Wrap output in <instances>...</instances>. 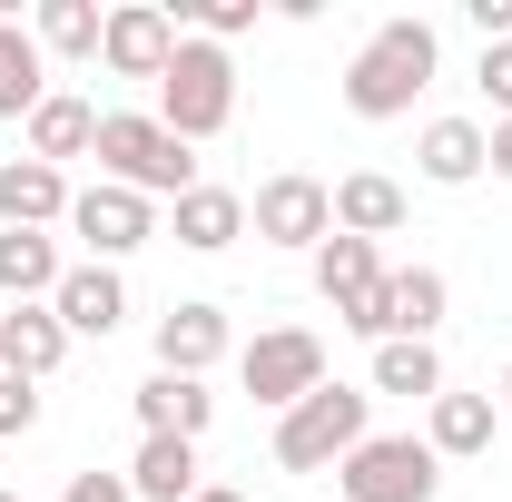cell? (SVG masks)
<instances>
[{"label":"cell","instance_id":"1","mask_svg":"<svg viewBox=\"0 0 512 502\" xmlns=\"http://www.w3.org/2000/svg\"><path fill=\"white\" fill-rule=\"evenodd\" d=\"M434 69H444L434 20H414V10H404V20H384L375 40L345 60L335 89H345V109H355V119H414V99L434 89Z\"/></svg>","mask_w":512,"mask_h":502},{"label":"cell","instance_id":"2","mask_svg":"<svg viewBox=\"0 0 512 502\" xmlns=\"http://www.w3.org/2000/svg\"><path fill=\"white\" fill-rule=\"evenodd\" d=\"M89 158H99L109 188L148 197V207H158V197L178 207V197L197 188V148L178 128H158V109H99V148H89Z\"/></svg>","mask_w":512,"mask_h":502},{"label":"cell","instance_id":"3","mask_svg":"<svg viewBox=\"0 0 512 502\" xmlns=\"http://www.w3.org/2000/svg\"><path fill=\"white\" fill-rule=\"evenodd\" d=\"M365 434H375V384H335L325 375L296 414H276V473H335Z\"/></svg>","mask_w":512,"mask_h":502},{"label":"cell","instance_id":"4","mask_svg":"<svg viewBox=\"0 0 512 502\" xmlns=\"http://www.w3.org/2000/svg\"><path fill=\"white\" fill-rule=\"evenodd\" d=\"M237 119V60L217 50V40H178V60L158 79V128H178V138H217V128Z\"/></svg>","mask_w":512,"mask_h":502},{"label":"cell","instance_id":"5","mask_svg":"<svg viewBox=\"0 0 512 502\" xmlns=\"http://www.w3.org/2000/svg\"><path fill=\"white\" fill-rule=\"evenodd\" d=\"M444 493V463L424 434H365L335 463V502H434Z\"/></svg>","mask_w":512,"mask_h":502},{"label":"cell","instance_id":"6","mask_svg":"<svg viewBox=\"0 0 512 502\" xmlns=\"http://www.w3.org/2000/svg\"><path fill=\"white\" fill-rule=\"evenodd\" d=\"M237 384H247L266 414H296L325 384V335L316 325H266L256 345H237Z\"/></svg>","mask_w":512,"mask_h":502},{"label":"cell","instance_id":"7","mask_svg":"<svg viewBox=\"0 0 512 502\" xmlns=\"http://www.w3.org/2000/svg\"><path fill=\"white\" fill-rule=\"evenodd\" d=\"M247 227L266 237V247L316 256L325 237H335V188H325V178H306V168H286V178H266V188L247 197Z\"/></svg>","mask_w":512,"mask_h":502},{"label":"cell","instance_id":"8","mask_svg":"<svg viewBox=\"0 0 512 502\" xmlns=\"http://www.w3.org/2000/svg\"><path fill=\"white\" fill-rule=\"evenodd\" d=\"M316 296H325L335 315H345V325H355L365 345H375V306H384V247H375V237H345V227H335V237L316 247Z\"/></svg>","mask_w":512,"mask_h":502},{"label":"cell","instance_id":"9","mask_svg":"<svg viewBox=\"0 0 512 502\" xmlns=\"http://www.w3.org/2000/svg\"><path fill=\"white\" fill-rule=\"evenodd\" d=\"M69 237L89 247V266H119V256H138L148 237H158V207L99 178V188H79V197H69Z\"/></svg>","mask_w":512,"mask_h":502},{"label":"cell","instance_id":"10","mask_svg":"<svg viewBox=\"0 0 512 502\" xmlns=\"http://www.w3.org/2000/svg\"><path fill=\"white\" fill-rule=\"evenodd\" d=\"M178 40H188V30H178V10H158V0H119V10H109V30H99V60L119 69V79H148V89H158L168 60H178Z\"/></svg>","mask_w":512,"mask_h":502},{"label":"cell","instance_id":"11","mask_svg":"<svg viewBox=\"0 0 512 502\" xmlns=\"http://www.w3.org/2000/svg\"><path fill=\"white\" fill-rule=\"evenodd\" d=\"M453 286L444 266H384V306H375V345H434Z\"/></svg>","mask_w":512,"mask_h":502},{"label":"cell","instance_id":"12","mask_svg":"<svg viewBox=\"0 0 512 502\" xmlns=\"http://www.w3.org/2000/svg\"><path fill=\"white\" fill-rule=\"evenodd\" d=\"M50 315L69 325V345H79V335H99V345H109V335L128 325V276H119V266H89V256H79V266L60 276V296H50Z\"/></svg>","mask_w":512,"mask_h":502},{"label":"cell","instance_id":"13","mask_svg":"<svg viewBox=\"0 0 512 502\" xmlns=\"http://www.w3.org/2000/svg\"><path fill=\"white\" fill-rule=\"evenodd\" d=\"M227 345H237V335H227V306H207V296L158 315V375H197L207 384V365H217Z\"/></svg>","mask_w":512,"mask_h":502},{"label":"cell","instance_id":"14","mask_svg":"<svg viewBox=\"0 0 512 502\" xmlns=\"http://www.w3.org/2000/svg\"><path fill=\"white\" fill-rule=\"evenodd\" d=\"M69 365V325L50 306H0V375L20 384H50Z\"/></svg>","mask_w":512,"mask_h":502},{"label":"cell","instance_id":"15","mask_svg":"<svg viewBox=\"0 0 512 502\" xmlns=\"http://www.w3.org/2000/svg\"><path fill=\"white\" fill-rule=\"evenodd\" d=\"M69 178L60 168H40V158H10L0 168V227H30V237H50V227H69Z\"/></svg>","mask_w":512,"mask_h":502},{"label":"cell","instance_id":"16","mask_svg":"<svg viewBox=\"0 0 512 502\" xmlns=\"http://www.w3.org/2000/svg\"><path fill=\"white\" fill-rule=\"evenodd\" d=\"M493 434H503V414H493V394H434L424 404V443H434V463H473V453H493Z\"/></svg>","mask_w":512,"mask_h":502},{"label":"cell","instance_id":"17","mask_svg":"<svg viewBox=\"0 0 512 502\" xmlns=\"http://www.w3.org/2000/svg\"><path fill=\"white\" fill-rule=\"evenodd\" d=\"M168 227H178V247H188V256H227L237 237H247V197H237V188H207V178H197V188L168 207Z\"/></svg>","mask_w":512,"mask_h":502},{"label":"cell","instance_id":"18","mask_svg":"<svg viewBox=\"0 0 512 502\" xmlns=\"http://www.w3.org/2000/svg\"><path fill=\"white\" fill-rule=\"evenodd\" d=\"M20 128H30V158H40V168H69V158H89V148H99V109H89L79 89H50Z\"/></svg>","mask_w":512,"mask_h":502},{"label":"cell","instance_id":"19","mask_svg":"<svg viewBox=\"0 0 512 502\" xmlns=\"http://www.w3.org/2000/svg\"><path fill=\"white\" fill-rule=\"evenodd\" d=\"M128 493H138V502H197V493H207V473H197V443H188V434H138Z\"/></svg>","mask_w":512,"mask_h":502},{"label":"cell","instance_id":"20","mask_svg":"<svg viewBox=\"0 0 512 502\" xmlns=\"http://www.w3.org/2000/svg\"><path fill=\"white\" fill-rule=\"evenodd\" d=\"M60 276H69L60 237H30V227H0V296H10V306H50V296H60Z\"/></svg>","mask_w":512,"mask_h":502},{"label":"cell","instance_id":"21","mask_svg":"<svg viewBox=\"0 0 512 502\" xmlns=\"http://www.w3.org/2000/svg\"><path fill=\"white\" fill-rule=\"evenodd\" d=\"M207 424H217V394L197 375H148L138 384V434H188L197 443Z\"/></svg>","mask_w":512,"mask_h":502},{"label":"cell","instance_id":"22","mask_svg":"<svg viewBox=\"0 0 512 502\" xmlns=\"http://www.w3.org/2000/svg\"><path fill=\"white\" fill-rule=\"evenodd\" d=\"M404 217H414V197L394 188L384 168H355V178H335V227H345V237H394Z\"/></svg>","mask_w":512,"mask_h":502},{"label":"cell","instance_id":"23","mask_svg":"<svg viewBox=\"0 0 512 502\" xmlns=\"http://www.w3.org/2000/svg\"><path fill=\"white\" fill-rule=\"evenodd\" d=\"M414 168H424L434 188H473V178H483V119H424Z\"/></svg>","mask_w":512,"mask_h":502},{"label":"cell","instance_id":"24","mask_svg":"<svg viewBox=\"0 0 512 502\" xmlns=\"http://www.w3.org/2000/svg\"><path fill=\"white\" fill-rule=\"evenodd\" d=\"M40 99H50V50L20 20H0V119H30Z\"/></svg>","mask_w":512,"mask_h":502},{"label":"cell","instance_id":"25","mask_svg":"<svg viewBox=\"0 0 512 502\" xmlns=\"http://www.w3.org/2000/svg\"><path fill=\"white\" fill-rule=\"evenodd\" d=\"M99 30H109L99 0H40V10H30V40H40L50 60H99Z\"/></svg>","mask_w":512,"mask_h":502},{"label":"cell","instance_id":"26","mask_svg":"<svg viewBox=\"0 0 512 502\" xmlns=\"http://www.w3.org/2000/svg\"><path fill=\"white\" fill-rule=\"evenodd\" d=\"M375 394L434 404V394H444V355H434V345H375Z\"/></svg>","mask_w":512,"mask_h":502},{"label":"cell","instance_id":"27","mask_svg":"<svg viewBox=\"0 0 512 502\" xmlns=\"http://www.w3.org/2000/svg\"><path fill=\"white\" fill-rule=\"evenodd\" d=\"M473 89L493 99V119H512V40H493V50H483V69H473Z\"/></svg>","mask_w":512,"mask_h":502},{"label":"cell","instance_id":"28","mask_svg":"<svg viewBox=\"0 0 512 502\" xmlns=\"http://www.w3.org/2000/svg\"><path fill=\"white\" fill-rule=\"evenodd\" d=\"M30 424H40V384L0 375V434H30Z\"/></svg>","mask_w":512,"mask_h":502},{"label":"cell","instance_id":"29","mask_svg":"<svg viewBox=\"0 0 512 502\" xmlns=\"http://www.w3.org/2000/svg\"><path fill=\"white\" fill-rule=\"evenodd\" d=\"M60 502H138V493H128V473H69Z\"/></svg>","mask_w":512,"mask_h":502},{"label":"cell","instance_id":"30","mask_svg":"<svg viewBox=\"0 0 512 502\" xmlns=\"http://www.w3.org/2000/svg\"><path fill=\"white\" fill-rule=\"evenodd\" d=\"M463 20L483 30V50H493V40H512V0H463Z\"/></svg>","mask_w":512,"mask_h":502},{"label":"cell","instance_id":"31","mask_svg":"<svg viewBox=\"0 0 512 502\" xmlns=\"http://www.w3.org/2000/svg\"><path fill=\"white\" fill-rule=\"evenodd\" d=\"M483 168H493V178H512V119L483 128Z\"/></svg>","mask_w":512,"mask_h":502},{"label":"cell","instance_id":"32","mask_svg":"<svg viewBox=\"0 0 512 502\" xmlns=\"http://www.w3.org/2000/svg\"><path fill=\"white\" fill-rule=\"evenodd\" d=\"M197 502H256V493H237V483H207V493H197Z\"/></svg>","mask_w":512,"mask_h":502},{"label":"cell","instance_id":"33","mask_svg":"<svg viewBox=\"0 0 512 502\" xmlns=\"http://www.w3.org/2000/svg\"><path fill=\"white\" fill-rule=\"evenodd\" d=\"M503 414H512V365H503Z\"/></svg>","mask_w":512,"mask_h":502},{"label":"cell","instance_id":"34","mask_svg":"<svg viewBox=\"0 0 512 502\" xmlns=\"http://www.w3.org/2000/svg\"><path fill=\"white\" fill-rule=\"evenodd\" d=\"M0 502H20V493H0Z\"/></svg>","mask_w":512,"mask_h":502}]
</instances>
